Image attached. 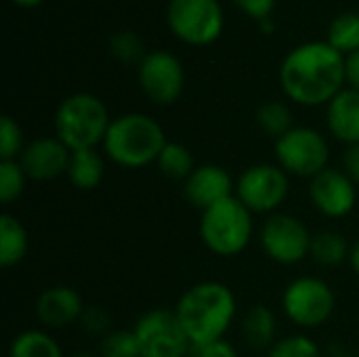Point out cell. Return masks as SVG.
<instances>
[{
	"instance_id": "13",
	"label": "cell",
	"mask_w": 359,
	"mask_h": 357,
	"mask_svg": "<svg viewBox=\"0 0 359 357\" xmlns=\"http://www.w3.org/2000/svg\"><path fill=\"white\" fill-rule=\"evenodd\" d=\"M309 200L320 215L343 219L358 204V185L341 168L328 166L309 181Z\"/></svg>"
},
{
	"instance_id": "21",
	"label": "cell",
	"mask_w": 359,
	"mask_h": 357,
	"mask_svg": "<svg viewBox=\"0 0 359 357\" xmlns=\"http://www.w3.org/2000/svg\"><path fill=\"white\" fill-rule=\"evenodd\" d=\"M8 357H63L61 345L44 328H29L19 335L8 345Z\"/></svg>"
},
{
	"instance_id": "7",
	"label": "cell",
	"mask_w": 359,
	"mask_h": 357,
	"mask_svg": "<svg viewBox=\"0 0 359 357\" xmlns=\"http://www.w3.org/2000/svg\"><path fill=\"white\" fill-rule=\"evenodd\" d=\"M278 164L299 179H313L328 168L330 145L326 137L311 126H294L276 141Z\"/></svg>"
},
{
	"instance_id": "10",
	"label": "cell",
	"mask_w": 359,
	"mask_h": 357,
	"mask_svg": "<svg viewBox=\"0 0 359 357\" xmlns=\"http://www.w3.org/2000/svg\"><path fill=\"white\" fill-rule=\"evenodd\" d=\"M311 238L307 225L288 213L269 215L259 231L263 252L280 265H297L311 252Z\"/></svg>"
},
{
	"instance_id": "22",
	"label": "cell",
	"mask_w": 359,
	"mask_h": 357,
	"mask_svg": "<svg viewBox=\"0 0 359 357\" xmlns=\"http://www.w3.org/2000/svg\"><path fill=\"white\" fill-rule=\"evenodd\" d=\"M349 252L351 246L345 240V236H341L339 231L332 229H324L313 234L311 238V252L309 257L324 267H337L345 261H349Z\"/></svg>"
},
{
	"instance_id": "11",
	"label": "cell",
	"mask_w": 359,
	"mask_h": 357,
	"mask_svg": "<svg viewBox=\"0 0 359 357\" xmlns=\"http://www.w3.org/2000/svg\"><path fill=\"white\" fill-rule=\"evenodd\" d=\"M166 19L177 38L204 46L223 32V11L219 0H168Z\"/></svg>"
},
{
	"instance_id": "12",
	"label": "cell",
	"mask_w": 359,
	"mask_h": 357,
	"mask_svg": "<svg viewBox=\"0 0 359 357\" xmlns=\"http://www.w3.org/2000/svg\"><path fill=\"white\" fill-rule=\"evenodd\" d=\"M141 90L158 105L175 103L185 88V69L168 50H151L139 63Z\"/></svg>"
},
{
	"instance_id": "1",
	"label": "cell",
	"mask_w": 359,
	"mask_h": 357,
	"mask_svg": "<svg viewBox=\"0 0 359 357\" xmlns=\"http://www.w3.org/2000/svg\"><path fill=\"white\" fill-rule=\"evenodd\" d=\"M347 82L345 55L328 40H313L292 48L280 65V86L299 105H328Z\"/></svg>"
},
{
	"instance_id": "19",
	"label": "cell",
	"mask_w": 359,
	"mask_h": 357,
	"mask_svg": "<svg viewBox=\"0 0 359 357\" xmlns=\"http://www.w3.org/2000/svg\"><path fill=\"white\" fill-rule=\"evenodd\" d=\"M67 179L76 189L90 191L99 187V183L105 177V158L101 151L95 149H78L72 151L69 166H67Z\"/></svg>"
},
{
	"instance_id": "4",
	"label": "cell",
	"mask_w": 359,
	"mask_h": 357,
	"mask_svg": "<svg viewBox=\"0 0 359 357\" xmlns=\"http://www.w3.org/2000/svg\"><path fill=\"white\" fill-rule=\"evenodd\" d=\"M109 124L111 118L105 103L90 93L69 95L55 112V137H59L69 151L103 145Z\"/></svg>"
},
{
	"instance_id": "8",
	"label": "cell",
	"mask_w": 359,
	"mask_h": 357,
	"mask_svg": "<svg viewBox=\"0 0 359 357\" xmlns=\"http://www.w3.org/2000/svg\"><path fill=\"white\" fill-rule=\"evenodd\" d=\"M290 194V175L280 164H252L236 181V198L252 215H273Z\"/></svg>"
},
{
	"instance_id": "32",
	"label": "cell",
	"mask_w": 359,
	"mask_h": 357,
	"mask_svg": "<svg viewBox=\"0 0 359 357\" xmlns=\"http://www.w3.org/2000/svg\"><path fill=\"white\" fill-rule=\"evenodd\" d=\"M189 357H240L238 349L227 341V339H219L200 347H191Z\"/></svg>"
},
{
	"instance_id": "26",
	"label": "cell",
	"mask_w": 359,
	"mask_h": 357,
	"mask_svg": "<svg viewBox=\"0 0 359 357\" xmlns=\"http://www.w3.org/2000/svg\"><path fill=\"white\" fill-rule=\"evenodd\" d=\"M27 181L29 179L19 160H0V200L4 206H11L21 198Z\"/></svg>"
},
{
	"instance_id": "37",
	"label": "cell",
	"mask_w": 359,
	"mask_h": 357,
	"mask_svg": "<svg viewBox=\"0 0 359 357\" xmlns=\"http://www.w3.org/2000/svg\"><path fill=\"white\" fill-rule=\"evenodd\" d=\"M11 2H15V4H19V6H38V4L44 2V0H11Z\"/></svg>"
},
{
	"instance_id": "33",
	"label": "cell",
	"mask_w": 359,
	"mask_h": 357,
	"mask_svg": "<svg viewBox=\"0 0 359 357\" xmlns=\"http://www.w3.org/2000/svg\"><path fill=\"white\" fill-rule=\"evenodd\" d=\"M233 2H236L248 17L259 19V21L269 19L271 11H273V6H276V0H233Z\"/></svg>"
},
{
	"instance_id": "3",
	"label": "cell",
	"mask_w": 359,
	"mask_h": 357,
	"mask_svg": "<svg viewBox=\"0 0 359 357\" xmlns=\"http://www.w3.org/2000/svg\"><path fill=\"white\" fill-rule=\"evenodd\" d=\"M168 143L160 122L141 112H128L111 120L103 139V154L122 168H143L158 162Z\"/></svg>"
},
{
	"instance_id": "27",
	"label": "cell",
	"mask_w": 359,
	"mask_h": 357,
	"mask_svg": "<svg viewBox=\"0 0 359 357\" xmlns=\"http://www.w3.org/2000/svg\"><path fill=\"white\" fill-rule=\"evenodd\" d=\"M99 356L101 357H141L139 341L135 330H109L105 337H101L99 343Z\"/></svg>"
},
{
	"instance_id": "14",
	"label": "cell",
	"mask_w": 359,
	"mask_h": 357,
	"mask_svg": "<svg viewBox=\"0 0 359 357\" xmlns=\"http://www.w3.org/2000/svg\"><path fill=\"white\" fill-rule=\"evenodd\" d=\"M72 151L59 137H38L25 145L19 156L27 179L50 181L67 173Z\"/></svg>"
},
{
	"instance_id": "29",
	"label": "cell",
	"mask_w": 359,
	"mask_h": 357,
	"mask_svg": "<svg viewBox=\"0 0 359 357\" xmlns=\"http://www.w3.org/2000/svg\"><path fill=\"white\" fill-rule=\"evenodd\" d=\"M109 50H111V55L118 59V61H122V63H126V65H133V63H141L143 59H145V46H143V40L137 36V34H133V32H116L111 38H109Z\"/></svg>"
},
{
	"instance_id": "16",
	"label": "cell",
	"mask_w": 359,
	"mask_h": 357,
	"mask_svg": "<svg viewBox=\"0 0 359 357\" xmlns=\"http://www.w3.org/2000/svg\"><path fill=\"white\" fill-rule=\"evenodd\" d=\"M84 301L72 286H50L36 299L34 314L44 330H61L82 320Z\"/></svg>"
},
{
	"instance_id": "23",
	"label": "cell",
	"mask_w": 359,
	"mask_h": 357,
	"mask_svg": "<svg viewBox=\"0 0 359 357\" xmlns=\"http://www.w3.org/2000/svg\"><path fill=\"white\" fill-rule=\"evenodd\" d=\"M156 164L164 177L175 179V181H185L196 168L191 151L183 143H177V141H168L164 145Z\"/></svg>"
},
{
	"instance_id": "35",
	"label": "cell",
	"mask_w": 359,
	"mask_h": 357,
	"mask_svg": "<svg viewBox=\"0 0 359 357\" xmlns=\"http://www.w3.org/2000/svg\"><path fill=\"white\" fill-rule=\"evenodd\" d=\"M345 76H347L349 88L359 90V50L345 57Z\"/></svg>"
},
{
	"instance_id": "9",
	"label": "cell",
	"mask_w": 359,
	"mask_h": 357,
	"mask_svg": "<svg viewBox=\"0 0 359 357\" xmlns=\"http://www.w3.org/2000/svg\"><path fill=\"white\" fill-rule=\"evenodd\" d=\"M133 330L141 357H189L191 353V343L175 309H149L135 322Z\"/></svg>"
},
{
	"instance_id": "31",
	"label": "cell",
	"mask_w": 359,
	"mask_h": 357,
	"mask_svg": "<svg viewBox=\"0 0 359 357\" xmlns=\"http://www.w3.org/2000/svg\"><path fill=\"white\" fill-rule=\"evenodd\" d=\"M80 324L86 332L97 335V337H105L109 332V326H111V316L107 314V309H103L99 305H90L84 309Z\"/></svg>"
},
{
	"instance_id": "18",
	"label": "cell",
	"mask_w": 359,
	"mask_h": 357,
	"mask_svg": "<svg viewBox=\"0 0 359 357\" xmlns=\"http://www.w3.org/2000/svg\"><path fill=\"white\" fill-rule=\"evenodd\" d=\"M278 335V320L276 314L265 305H255L246 311L242 320V337L248 347L257 351H269Z\"/></svg>"
},
{
	"instance_id": "36",
	"label": "cell",
	"mask_w": 359,
	"mask_h": 357,
	"mask_svg": "<svg viewBox=\"0 0 359 357\" xmlns=\"http://www.w3.org/2000/svg\"><path fill=\"white\" fill-rule=\"evenodd\" d=\"M349 265H351V269L355 271V276H359V238L353 242V246H351V252H349Z\"/></svg>"
},
{
	"instance_id": "39",
	"label": "cell",
	"mask_w": 359,
	"mask_h": 357,
	"mask_svg": "<svg viewBox=\"0 0 359 357\" xmlns=\"http://www.w3.org/2000/svg\"><path fill=\"white\" fill-rule=\"evenodd\" d=\"M358 357H359V353H358Z\"/></svg>"
},
{
	"instance_id": "17",
	"label": "cell",
	"mask_w": 359,
	"mask_h": 357,
	"mask_svg": "<svg viewBox=\"0 0 359 357\" xmlns=\"http://www.w3.org/2000/svg\"><path fill=\"white\" fill-rule=\"evenodd\" d=\"M326 124L332 137L341 143H359V90L343 88L326 109Z\"/></svg>"
},
{
	"instance_id": "5",
	"label": "cell",
	"mask_w": 359,
	"mask_h": 357,
	"mask_svg": "<svg viewBox=\"0 0 359 357\" xmlns=\"http://www.w3.org/2000/svg\"><path fill=\"white\" fill-rule=\"evenodd\" d=\"M255 234L252 213L236 198H227L200 217V238L204 246L219 257H238L242 255Z\"/></svg>"
},
{
	"instance_id": "20",
	"label": "cell",
	"mask_w": 359,
	"mask_h": 357,
	"mask_svg": "<svg viewBox=\"0 0 359 357\" xmlns=\"http://www.w3.org/2000/svg\"><path fill=\"white\" fill-rule=\"evenodd\" d=\"M29 248V238L23 223L11 213H2L0 217V265L11 269L19 265Z\"/></svg>"
},
{
	"instance_id": "34",
	"label": "cell",
	"mask_w": 359,
	"mask_h": 357,
	"mask_svg": "<svg viewBox=\"0 0 359 357\" xmlns=\"http://www.w3.org/2000/svg\"><path fill=\"white\" fill-rule=\"evenodd\" d=\"M341 170H343L355 185H359V143L358 145H349V147L345 149Z\"/></svg>"
},
{
	"instance_id": "38",
	"label": "cell",
	"mask_w": 359,
	"mask_h": 357,
	"mask_svg": "<svg viewBox=\"0 0 359 357\" xmlns=\"http://www.w3.org/2000/svg\"><path fill=\"white\" fill-rule=\"evenodd\" d=\"M69 357H101L99 353H93V351H76V353H72Z\"/></svg>"
},
{
	"instance_id": "6",
	"label": "cell",
	"mask_w": 359,
	"mask_h": 357,
	"mask_svg": "<svg viewBox=\"0 0 359 357\" xmlns=\"http://www.w3.org/2000/svg\"><path fill=\"white\" fill-rule=\"evenodd\" d=\"M282 309L294 326L305 330L320 328L334 316L337 295L326 280L301 276L284 288Z\"/></svg>"
},
{
	"instance_id": "25",
	"label": "cell",
	"mask_w": 359,
	"mask_h": 357,
	"mask_svg": "<svg viewBox=\"0 0 359 357\" xmlns=\"http://www.w3.org/2000/svg\"><path fill=\"white\" fill-rule=\"evenodd\" d=\"M328 42L345 57L359 50V13H343L328 27Z\"/></svg>"
},
{
	"instance_id": "28",
	"label": "cell",
	"mask_w": 359,
	"mask_h": 357,
	"mask_svg": "<svg viewBox=\"0 0 359 357\" xmlns=\"http://www.w3.org/2000/svg\"><path fill=\"white\" fill-rule=\"evenodd\" d=\"M267 357H322V349L307 335H290L278 339L267 351Z\"/></svg>"
},
{
	"instance_id": "2",
	"label": "cell",
	"mask_w": 359,
	"mask_h": 357,
	"mask_svg": "<svg viewBox=\"0 0 359 357\" xmlns=\"http://www.w3.org/2000/svg\"><path fill=\"white\" fill-rule=\"evenodd\" d=\"M175 314L191 347H200L225 339L238 316V301L227 284L206 280L189 286L179 297Z\"/></svg>"
},
{
	"instance_id": "15",
	"label": "cell",
	"mask_w": 359,
	"mask_h": 357,
	"mask_svg": "<svg viewBox=\"0 0 359 357\" xmlns=\"http://www.w3.org/2000/svg\"><path fill=\"white\" fill-rule=\"evenodd\" d=\"M183 196L194 208L204 213L206 208L236 196V183L223 166L200 164L183 181Z\"/></svg>"
},
{
	"instance_id": "24",
	"label": "cell",
	"mask_w": 359,
	"mask_h": 357,
	"mask_svg": "<svg viewBox=\"0 0 359 357\" xmlns=\"http://www.w3.org/2000/svg\"><path fill=\"white\" fill-rule=\"evenodd\" d=\"M257 124H259V128L267 137H271L276 141L280 137H284L288 130L294 128V124H292V112L282 101H267V103H263L257 109Z\"/></svg>"
},
{
	"instance_id": "30",
	"label": "cell",
	"mask_w": 359,
	"mask_h": 357,
	"mask_svg": "<svg viewBox=\"0 0 359 357\" xmlns=\"http://www.w3.org/2000/svg\"><path fill=\"white\" fill-rule=\"evenodd\" d=\"M23 145V130L11 116L0 118V160H19Z\"/></svg>"
}]
</instances>
